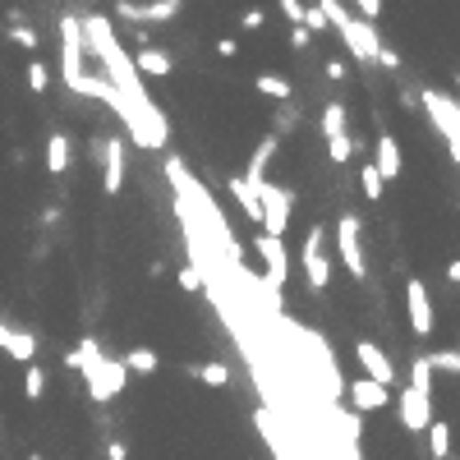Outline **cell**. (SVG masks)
Here are the masks:
<instances>
[{"instance_id": "26", "label": "cell", "mask_w": 460, "mask_h": 460, "mask_svg": "<svg viewBox=\"0 0 460 460\" xmlns=\"http://www.w3.org/2000/svg\"><path fill=\"white\" fill-rule=\"evenodd\" d=\"M359 152V139L355 133H341V139H327V157H332V166H345L350 157Z\"/></svg>"}, {"instance_id": "22", "label": "cell", "mask_w": 460, "mask_h": 460, "mask_svg": "<svg viewBox=\"0 0 460 460\" xmlns=\"http://www.w3.org/2000/svg\"><path fill=\"white\" fill-rule=\"evenodd\" d=\"M189 377H194V383H203V387H230V368L216 364V359H207V364H189Z\"/></svg>"}, {"instance_id": "23", "label": "cell", "mask_w": 460, "mask_h": 460, "mask_svg": "<svg viewBox=\"0 0 460 460\" xmlns=\"http://www.w3.org/2000/svg\"><path fill=\"white\" fill-rule=\"evenodd\" d=\"M46 171L51 175L69 171V139H65V133H51V139H46Z\"/></svg>"}, {"instance_id": "1", "label": "cell", "mask_w": 460, "mask_h": 460, "mask_svg": "<svg viewBox=\"0 0 460 460\" xmlns=\"http://www.w3.org/2000/svg\"><path fill=\"white\" fill-rule=\"evenodd\" d=\"M65 368L84 373V383H88V396H93V400H111V396H120L125 383H129L125 364H120V359H106L101 345H97L93 336H84V341H78V350H69V355H65Z\"/></svg>"}, {"instance_id": "27", "label": "cell", "mask_w": 460, "mask_h": 460, "mask_svg": "<svg viewBox=\"0 0 460 460\" xmlns=\"http://www.w3.org/2000/svg\"><path fill=\"white\" fill-rule=\"evenodd\" d=\"M359 189H364V194H368V203H377V198H383V189H387V180H383V175L373 171V161H364V171H359Z\"/></svg>"}, {"instance_id": "11", "label": "cell", "mask_w": 460, "mask_h": 460, "mask_svg": "<svg viewBox=\"0 0 460 460\" xmlns=\"http://www.w3.org/2000/svg\"><path fill=\"white\" fill-rule=\"evenodd\" d=\"M254 254L262 258V272H267V286L281 290L286 286V272H290V262H286V245L272 235H254Z\"/></svg>"}, {"instance_id": "33", "label": "cell", "mask_w": 460, "mask_h": 460, "mask_svg": "<svg viewBox=\"0 0 460 460\" xmlns=\"http://www.w3.org/2000/svg\"><path fill=\"white\" fill-rule=\"evenodd\" d=\"M428 364H432V368H442V373H460V350H432Z\"/></svg>"}, {"instance_id": "44", "label": "cell", "mask_w": 460, "mask_h": 460, "mask_svg": "<svg viewBox=\"0 0 460 460\" xmlns=\"http://www.w3.org/2000/svg\"><path fill=\"white\" fill-rule=\"evenodd\" d=\"M447 281H456V286H460V258H456V262L447 267Z\"/></svg>"}, {"instance_id": "8", "label": "cell", "mask_w": 460, "mask_h": 460, "mask_svg": "<svg viewBox=\"0 0 460 460\" xmlns=\"http://www.w3.org/2000/svg\"><path fill=\"white\" fill-rule=\"evenodd\" d=\"M405 313H410V332L419 341H428L432 336V300H428V286L419 277L405 281Z\"/></svg>"}, {"instance_id": "20", "label": "cell", "mask_w": 460, "mask_h": 460, "mask_svg": "<svg viewBox=\"0 0 460 460\" xmlns=\"http://www.w3.org/2000/svg\"><path fill=\"white\" fill-rule=\"evenodd\" d=\"M5 355L19 359V364H33L37 359V332H23V327H10V341H5Z\"/></svg>"}, {"instance_id": "40", "label": "cell", "mask_w": 460, "mask_h": 460, "mask_svg": "<svg viewBox=\"0 0 460 460\" xmlns=\"http://www.w3.org/2000/svg\"><path fill=\"white\" fill-rule=\"evenodd\" d=\"M309 42H313V33H309V28H290V46H295V51H304Z\"/></svg>"}, {"instance_id": "10", "label": "cell", "mask_w": 460, "mask_h": 460, "mask_svg": "<svg viewBox=\"0 0 460 460\" xmlns=\"http://www.w3.org/2000/svg\"><path fill=\"white\" fill-rule=\"evenodd\" d=\"M355 355H359V364H364V377L368 383H377V387H396V364L387 359V350L377 345V341H359L355 345Z\"/></svg>"}, {"instance_id": "29", "label": "cell", "mask_w": 460, "mask_h": 460, "mask_svg": "<svg viewBox=\"0 0 460 460\" xmlns=\"http://www.w3.org/2000/svg\"><path fill=\"white\" fill-rule=\"evenodd\" d=\"M23 396L28 400H42L46 396V373L37 364H28V373H23Z\"/></svg>"}, {"instance_id": "13", "label": "cell", "mask_w": 460, "mask_h": 460, "mask_svg": "<svg viewBox=\"0 0 460 460\" xmlns=\"http://www.w3.org/2000/svg\"><path fill=\"white\" fill-rule=\"evenodd\" d=\"M101 189L111 198L125 189V139H116V133L101 143Z\"/></svg>"}, {"instance_id": "19", "label": "cell", "mask_w": 460, "mask_h": 460, "mask_svg": "<svg viewBox=\"0 0 460 460\" xmlns=\"http://www.w3.org/2000/svg\"><path fill=\"white\" fill-rule=\"evenodd\" d=\"M120 364H125V373L152 377L161 368V355H157V350H148V345H133V350H125V355H120Z\"/></svg>"}, {"instance_id": "32", "label": "cell", "mask_w": 460, "mask_h": 460, "mask_svg": "<svg viewBox=\"0 0 460 460\" xmlns=\"http://www.w3.org/2000/svg\"><path fill=\"white\" fill-rule=\"evenodd\" d=\"M175 281H180V290H189V295H203V290H207V281H203L198 267H180Z\"/></svg>"}, {"instance_id": "25", "label": "cell", "mask_w": 460, "mask_h": 460, "mask_svg": "<svg viewBox=\"0 0 460 460\" xmlns=\"http://www.w3.org/2000/svg\"><path fill=\"white\" fill-rule=\"evenodd\" d=\"M428 451L438 456V460L451 451V424H447V419H432V424H428Z\"/></svg>"}, {"instance_id": "38", "label": "cell", "mask_w": 460, "mask_h": 460, "mask_svg": "<svg viewBox=\"0 0 460 460\" xmlns=\"http://www.w3.org/2000/svg\"><path fill=\"white\" fill-rule=\"evenodd\" d=\"M377 65H383L387 74H396V69H400V61H396V51H391L387 42H383V51H377Z\"/></svg>"}, {"instance_id": "9", "label": "cell", "mask_w": 460, "mask_h": 460, "mask_svg": "<svg viewBox=\"0 0 460 460\" xmlns=\"http://www.w3.org/2000/svg\"><path fill=\"white\" fill-rule=\"evenodd\" d=\"M111 10L120 19H133V23H171L184 10V0H148V5H139V0H116Z\"/></svg>"}, {"instance_id": "18", "label": "cell", "mask_w": 460, "mask_h": 460, "mask_svg": "<svg viewBox=\"0 0 460 460\" xmlns=\"http://www.w3.org/2000/svg\"><path fill=\"white\" fill-rule=\"evenodd\" d=\"M373 171L383 180H396L400 175V143L391 133H377V157H373Z\"/></svg>"}, {"instance_id": "2", "label": "cell", "mask_w": 460, "mask_h": 460, "mask_svg": "<svg viewBox=\"0 0 460 460\" xmlns=\"http://www.w3.org/2000/svg\"><path fill=\"white\" fill-rule=\"evenodd\" d=\"M419 106L428 111L432 129H438L442 139H447L451 161L460 166V101H456V97H447V93H438V88H424V93H419Z\"/></svg>"}, {"instance_id": "15", "label": "cell", "mask_w": 460, "mask_h": 460, "mask_svg": "<svg viewBox=\"0 0 460 460\" xmlns=\"http://www.w3.org/2000/svg\"><path fill=\"white\" fill-rule=\"evenodd\" d=\"M129 65H133V74H139V78H171V69H175L171 51H161V46H143Z\"/></svg>"}, {"instance_id": "42", "label": "cell", "mask_w": 460, "mask_h": 460, "mask_svg": "<svg viewBox=\"0 0 460 460\" xmlns=\"http://www.w3.org/2000/svg\"><path fill=\"white\" fill-rule=\"evenodd\" d=\"M327 78H332V84H341V78H350V74H345V61H327Z\"/></svg>"}, {"instance_id": "48", "label": "cell", "mask_w": 460, "mask_h": 460, "mask_svg": "<svg viewBox=\"0 0 460 460\" xmlns=\"http://www.w3.org/2000/svg\"><path fill=\"white\" fill-rule=\"evenodd\" d=\"M456 350H460V341H456Z\"/></svg>"}, {"instance_id": "7", "label": "cell", "mask_w": 460, "mask_h": 460, "mask_svg": "<svg viewBox=\"0 0 460 460\" xmlns=\"http://www.w3.org/2000/svg\"><path fill=\"white\" fill-rule=\"evenodd\" d=\"M336 33H341L345 51H350V56H355L359 65H377V51H383V37H377L373 23H364V19H345Z\"/></svg>"}, {"instance_id": "36", "label": "cell", "mask_w": 460, "mask_h": 460, "mask_svg": "<svg viewBox=\"0 0 460 460\" xmlns=\"http://www.w3.org/2000/svg\"><path fill=\"white\" fill-rule=\"evenodd\" d=\"M355 10L364 23H377V14H383V0H355Z\"/></svg>"}, {"instance_id": "4", "label": "cell", "mask_w": 460, "mask_h": 460, "mask_svg": "<svg viewBox=\"0 0 460 460\" xmlns=\"http://www.w3.org/2000/svg\"><path fill=\"white\" fill-rule=\"evenodd\" d=\"M300 262H304V281H309L313 295H322V290L332 286V254H327V230H322V226H313V230L304 235Z\"/></svg>"}, {"instance_id": "41", "label": "cell", "mask_w": 460, "mask_h": 460, "mask_svg": "<svg viewBox=\"0 0 460 460\" xmlns=\"http://www.w3.org/2000/svg\"><path fill=\"white\" fill-rule=\"evenodd\" d=\"M300 125V111H295V106H286V111L277 116V129H295Z\"/></svg>"}, {"instance_id": "16", "label": "cell", "mask_w": 460, "mask_h": 460, "mask_svg": "<svg viewBox=\"0 0 460 460\" xmlns=\"http://www.w3.org/2000/svg\"><path fill=\"white\" fill-rule=\"evenodd\" d=\"M226 189H230V198L239 203V212H245L254 226H262V203H258V189H254L245 175H230V180H226Z\"/></svg>"}, {"instance_id": "28", "label": "cell", "mask_w": 460, "mask_h": 460, "mask_svg": "<svg viewBox=\"0 0 460 460\" xmlns=\"http://www.w3.org/2000/svg\"><path fill=\"white\" fill-rule=\"evenodd\" d=\"M410 387L424 391V396L432 391V364H428V355H419V359L410 364Z\"/></svg>"}, {"instance_id": "47", "label": "cell", "mask_w": 460, "mask_h": 460, "mask_svg": "<svg viewBox=\"0 0 460 460\" xmlns=\"http://www.w3.org/2000/svg\"><path fill=\"white\" fill-rule=\"evenodd\" d=\"M28 460H42V456H28Z\"/></svg>"}, {"instance_id": "45", "label": "cell", "mask_w": 460, "mask_h": 460, "mask_svg": "<svg viewBox=\"0 0 460 460\" xmlns=\"http://www.w3.org/2000/svg\"><path fill=\"white\" fill-rule=\"evenodd\" d=\"M5 341H10V322L0 318V350H5Z\"/></svg>"}, {"instance_id": "5", "label": "cell", "mask_w": 460, "mask_h": 460, "mask_svg": "<svg viewBox=\"0 0 460 460\" xmlns=\"http://www.w3.org/2000/svg\"><path fill=\"white\" fill-rule=\"evenodd\" d=\"M84 23L74 14H61V78L65 88H74L78 78H84Z\"/></svg>"}, {"instance_id": "35", "label": "cell", "mask_w": 460, "mask_h": 460, "mask_svg": "<svg viewBox=\"0 0 460 460\" xmlns=\"http://www.w3.org/2000/svg\"><path fill=\"white\" fill-rule=\"evenodd\" d=\"M304 28H309V33H322V28H327V19H322L318 0H313V5H304Z\"/></svg>"}, {"instance_id": "37", "label": "cell", "mask_w": 460, "mask_h": 460, "mask_svg": "<svg viewBox=\"0 0 460 460\" xmlns=\"http://www.w3.org/2000/svg\"><path fill=\"white\" fill-rule=\"evenodd\" d=\"M262 23H267V14L254 5V10H245V14H239V28H245V33H254V28H262Z\"/></svg>"}, {"instance_id": "24", "label": "cell", "mask_w": 460, "mask_h": 460, "mask_svg": "<svg viewBox=\"0 0 460 460\" xmlns=\"http://www.w3.org/2000/svg\"><path fill=\"white\" fill-rule=\"evenodd\" d=\"M341 133H350L345 129V106L327 101V106H322V139H341Z\"/></svg>"}, {"instance_id": "21", "label": "cell", "mask_w": 460, "mask_h": 460, "mask_svg": "<svg viewBox=\"0 0 460 460\" xmlns=\"http://www.w3.org/2000/svg\"><path fill=\"white\" fill-rule=\"evenodd\" d=\"M254 88H258L262 97H272V101H290V97H295V84H290V78H281V74H272V69L254 74Z\"/></svg>"}, {"instance_id": "17", "label": "cell", "mask_w": 460, "mask_h": 460, "mask_svg": "<svg viewBox=\"0 0 460 460\" xmlns=\"http://www.w3.org/2000/svg\"><path fill=\"white\" fill-rule=\"evenodd\" d=\"M277 148H281V133H267V139L249 152V166H245V180L249 184H258V180H267V166H272V157H277Z\"/></svg>"}, {"instance_id": "46", "label": "cell", "mask_w": 460, "mask_h": 460, "mask_svg": "<svg viewBox=\"0 0 460 460\" xmlns=\"http://www.w3.org/2000/svg\"><path fill=\"white\" fill-rule=\"evenodd\" d=\"M456 88H460V74H456Z\"/></svg>"}, {"instance_id": "39", "label": "cell", "mask_w": 460, "mask_h": 460, "mask_svg": "<svg viewBox=\"0 0 460 460\" xmlns=\"http://www.w3.org/2000/svg\"><path fill=\"white\" fill-rule=\"evenodd\" d=\"M216 56L235 61V56H239V42H235V37H216Z\"/></svg>"}, {"instance_id": "6", "label": "cell", "mask_w": 460, "mask_h": 460, "mask_svg": "<svg viewBox=\"0 0 460 460\" xmlns=\"http://www.w3.org/2000/svg\"><path fill=\"white\" fill-rule=\"evenodd\" d=\"M336 254L345 262V272L364 281L368 277V262H364V245H359V216L355 212H341L336 216Z\"/></svg>"}, {"instance_id": "12", "label": "cell", "mask_w": 460, "mask_h": 460, "mask_svg": "<svg viewBox=\"0 0 460 460\" xmlns=\"http://www.w3.org/2000/svg\"><path fill=\"white\" fill-rule=\"evenodd\" d=\"M396 410H400V424H405V432H428V424H432V405H428V396H424V391H415V387H400V396H396Z\"/></svg>"}, {"instance_id": "43", "label": "cell", "mask_w": 460, "mask_h": 460, "mask_svg": "<svg viewBox=\"0 0 460 460\" xmlns=\"http://www.w3.org/2000/svg\"><path fill=\"white\" fill-rule=\"evenodd\" d=\"M106 456H111V460H125V456H129V447H125V442H111V447H106Z\"/></svg>"}, {"instance_id": "3", "label": "cell", "mask_w": 460, "mask_h": 460, "mask_svg": "<svg viewBox=\"0 0 460 460\" xmlns=\"http://www.w3.org/2000/svg\"><path fill=\"white\" fill-rule=\"evenodd\" d=\"M258 203H262V235L281 239L290 226V212H295V189L277 184V180H258Z\"/></svg>"}, {"instance_id": "31", "label": "cell", "mask_w": 460, "mask_h": 460, "mask_svg": "<svg viewBox=\"0 0 460 460\" xmlns=\"http://www.w3.org/2000/svg\"><path fill=\"white\" fill-rule=\"evenodd\" d=\"M23 74H28V88H33V93H46V88H51V69H46L37 56L28 61V69H23Z\"/></svg>"}, {"instance_id": "14", "label": "cell", "mask_w": 460, "mask_h": 460, "mask_svg": "<svg viewBox=\"0 0 460 460\" xmlns=\"http://www.w3.org/2000/svg\"><path fill=\"white\" fill-rule=\"evenodd\" d=\"M345 396H350V405H355L359 415H377L383 405H391V391L377 387V383H368V377H355V383L345 387Z\"/></svg>"}, {"instance_id": "30", "label": "cell", "mask_w": 460, "mask_h": 460, "mask_svg": "<svg viewBox=\"0 0 460 460\" xmlns=\"http://www.w3.org/2000/svg\"><path fill=\"white\" fill-rule=\"evenodd\" d=\"M10 42H14L19 51H28V56H37V51H42V37H37L33 28H23V23H14V28H10Z\"/></svg>"}, {"instance_id": "34", "label": "cell", "mask_w": 460, "mask_h": 460, "mask_svg": "<svg viewBox=\"0 0 460 460\" xmlns=\"http://www.w3.org/2000/svg\"><path fill=\"white\" fill-rule=\"evenodd\" d=\"M281 14L290 19V28H304V0H281Z\"/></svg>"}]
</instances>
